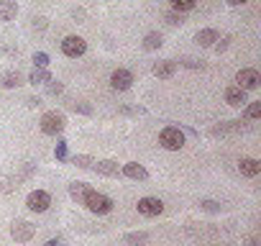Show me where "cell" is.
<instances>
[{
    "instance_id": "2e32d148",
    "label": "cell",
    "mask_w": 261,
    "mask_h": 246,
    "mask_svg": "<svg viewBox=\"0 0 261 246\" xmlns=\"http://www.w3.org/2000/svg\"><path fill=\"white\" fill-rule=\"evenodd\" d=\"M149 241H151V236L146 231H130V233L123 236L125 246H149Z\"/></svg>"
},
{
    "instance_id": "f1b7e54d",
    "label": "cell",
    "mask_w": 261,
    "mask_h": 246,
    "mask_svg": "<svg viewBox=\"0 0 261 246\" xmlns=\"http://www.w3.org/2000/svg\"><path fill=\"white\" fill-rule=\"evenodd\" d=\"M118 113L120 115H146V108L144 105H123V108H118Z\"/></svg>"
},
{
    "instance_id": "f546056e",
    "label": "cell",
    "mask_w": 261,
    "mask_h": 246,
    "mask_svg": "<svg viewBox=\"0 0 261 246\" xmlns=\"http://www.w3.org/2000/svg\"><path fill=\"white\" fill-rule=\"evenodd\" d=\"M164 21H167L169 26H185V13H179V11H169V13L164 16Z\"/></svg>"
},
{
    "instance_id": "f35d334b",
    "label": "cell",
    "mask_w": 261,
    "mask_h": 246,
    "mask_svg": "<svg viewBox=\"0 0 261 246\" xmlns=\"http://www.w3.org/2000/svg\"><path fill=\"white\" fill-rule=\"evenodd\" d=\"M72 16H74V18H85V11H82V8H74Z\"/></svg>"
},
{
    "instance_id": "3957f363",
    "label": "cell",
    "mask_w": 261,
    "mask_h": 246,
    "mask_svg": "<svg viewBox=\"0 0 261 246\" xmlns=\"http://www.w3.org/2000/svg\"><path fill=\"white\" fill-rule=\"evenodd\" d=\"M159 144L167 149V152H179L185 146V134L179 126H164L162 134H159Z\"/></svg>"
},
{
    "instance_id": "1f68e13d",
    "label": "cell",
    "mask_w": 261,
    "mask_h": 246,
    "mask_svg": "<svg viewBox=\"0 0 261 246\" xmlns=\"http://www.w3.org/2000/svg\"><path fill=\"white\" fill-rule=\"evenodd\" d=\"M46 26H49V21H46L44 16H34V18H31V29H34V31H46Z\"/></svg>"
},
{
    "instance_id": "ab89813d",
    "label": "cell",
    "mask_w": 261,
    "mask_h": 246,
    "mask_svg": "<svg viewBox=\"0 0 261 246\" xmlns=\"http://www.w3.org/2000/svg\"><path fill=\"white\" fill-rule=\"evenodd\" d=\"M246 246H258V238H253V236H251V238L246 241Z\"/></svg>"
},
{
    "instance_id": "277c9868",
    "label": "cell",
    "mask_w": 261,
    "mask_h": 246,
    "mask_svg": "<svg viewBox=\"0 0 261 246\" xmlns=\"http://www.w3.org/2000/svg\"><path fill=\"white\" fill-rule=\"evenodd\" d=\"M59 49H62V54L64 57H69V59H80V57H85V52H87V41L82 39V36H64L62 41H59Z\"/></svg>"
},
{
    "instance_id": "8992f818",
    "label": "cell",
    "mask_w": 261,
    "mask_h": 246,
    "mask_svg": "<svg viewBox=\"0 0 261 246\" xmlns=\"http://www.w3.org/2000/svg\"><path fill=\"white\" fill-rule=\"evenodd\" d=\"M51 205V195L46 190H31L29 198H26V208L31 213H46Z\"/></svg>"
},
{
    "instance_id": "5b68a950",
    "label": "cell",
    "mask_w": 261,
    "mask_h": 246,
    "mask_svg": "<svg viewBox=\"0 0 261 246\" xmlns=\"http://www.w3.org/2000/svg\"><path fill=\"white\" fill-rule=\"evenodd\" d=\"M11 236H13L18 243H26V241H31V238L36 236V226H34L31 220H26V218H16V220L11 223Z\"/></svg>"
},
{
    "instance_id": "4fadbf2b",
    "label": "cell",
    "mask_w": 261,
    "mask_h": 246,
    "mask_svg": "<svg viewBox=\"0 0 261 246\" xmlns=\"http://www.w3.org/2000/svg\"><path fill=\"white\" fill-rule=\"evenodd\" d=\"M92 169L100 175V177H118L120 175V164L115 159H100L92 164Z\"/></svg>"
},
{
    "instance_id": "e0dca14e",
    "label": "cell",
    "mask_w": 261,
    "mask_h": 246,
    "mask_svg": "<svg viewBox=\"0 0 261 246\" xmlns=\"http://www.w3.org/2000/svg\"><path fill=\"white\" fill-rule=\"evenodd\" d=\"M218 39H220V34H218L215 29H200V31L195 34V44H197V46H213Z\"/></svg>"
},
{
    "instance_id": "7402d4cb",
    "label": "cell",
    "mask_w": 261,
    "mask_h": 246,
    "mask_svg": "<svg viewBox=\"0 0 261 246\" xmlns=\"http://www.w3.org/2000/svg\"><path fill=\"white\" fill-rule=\"evenodd\" d=\"M67 162H72L77 169H92V164L97 162L95 157H90V154H74V157H69Z\"/></svg>"
},
{
    "instance_id": "52a82bcc",
    "label": "cell",
    "mask_w": 261,
    "mask_h": 246,
    "mask_svg": "<svg viewBox=\"0 0 261 246\" xmlns=\"http://www.w3.org/2000/svg\"><path fill=\"white\" fill-rule=\"evenodd\" d=\"M236 85L243 87L246 92H248V90H256V87L261 85V75H258V69H253V67H243V69H238V72H236Z\"/></svg>"
},
{
    "instance_id": "836d02e7",
    "label": "cell",
    "mask_w": 261,
    "mask_h": 246,
    "mask_svg": "<svg viewBox=\"0 0 261 246\" xmlns=\"http://www.w3.org/2000/svg\"><path fill=\"white\" fill-rule=\"evenodd\" d=\"M74 113H82V115H92V105H87V103H72L69 105Z\"/></svg>"
},
{
    "instance_id": "ac0fdd59",
    "label": "cell",
    "mask_w": 261,
    "mask_h": 246,
    "mask_svg": "<svg viewBox=\"0 0 261 246\" xmlns=\"http://www.w3.org/2000/svg\"><path fill=\"white\" fill-rule=\"evenodd\" d=\"M141 46H144V52H159V49L164 46V36H162L159 31H149V34L144 36Z\"/></svg>"
},
{
    "instance_id": "d6a6232c",
    "label": "cell",
    "mask_w": 261,
    "mask_h": 246,
    "mask_svg": "<svg viewBox=\"0 0 261 246\" xmlns=\"http://www.w3.org/2000/svg\"><path fill=\"white\" fill-rule=\"evenodd\" d=\"M34 67H44L46 69L49 67V54L46 52H36L34 54Z\"/></svg>"
},
{
    "instance_id": "6da1fadb",
    "label": "cell",
    "mask_w": 261,
    "mask_h": 246,
    "mask_svg": "<svg viewBox=\"0 0 261 246\" xmlns=\"http://www.w3.org/2000/svg\"><path fill=\"white\" fill-rule=\"evenodd\" d=\"M39 129H41V134H46V136H59V134L67 129V115H64L62 110H49V113L41 115Z\"/></svg>"
},
{
    "instance_id": "ba28073f",
    "label": "cell",
    "mask_w": 261,
    "mask_h": 246,
    "mask_svg": "<svg viewBox=\"0 0 261 246\" xmlns=\"http://www.w3.org/2000/svg\"><path fill=\"white\" fill-rule=\"evenodd\" d=\"M130 85H134V72L123 69V67L113 69V75H110V87H113V90L125 92V90H130Z\"/></svg>"
},
{
    "instance_id": "4316f807",
    "label": "cell",
    "mask_w": 261,
    "mask_h": 246,
    "mask_svg": "<svg viewBox=\"0 0 261 246\" xmlns=\"http://www.w3.org/2000/svg\"><path fill=\"white\" fill-rule=\"evenodd\" d=\"M243 108H246V118H248V120H256V118L261 115V100H253V103H246Z\"/></svg>"
},
{
    "instance_id": "d4e9b609",
    "label": "cell",
    "mask_w": 261,
    "mask_h": 246,
    "mask_svg": "<svg viewBox=\"0 0 261 246\" xmlns=\"http://www.w3.org/2000/svg\"><path fill=\"white\" fill-rule=\"evenodd\" d=\"M179 67H187V69H205V59H197V57H179Z\"/></svg>"
},
{
    "instance_id": "4dcf8cb0",
    "label": "cell",
    "mask_w": 261,
    "mask_h": 246,
    "mask_svg": "<svg viewBox=\"0 0 261 246\" xmlns=\"http://www.w3.org/2000/svg\"><path fill=\"white\" fill-rule=\"evenodd\" d=\"M44 87H46V92H49V95H62V92H64V85H62L59 80H54V77H51Z\"/></svg>"
},
{
    "instance_id": "74e56055",
    "label": "cell",
    "mask_w": 261,
    "mask_h": 246,
    "mask_svg": "<svg viewBox=\"0 0 261 246\" xmlns=\"http://www.w3.org/2000/svg\"><path fill=\"white\" fill-rule=\"evenodd\" d=\"M225 3H228V6H246L248 0H225Z\"/></svg>"
},
{
    "instance_id": "8fae6325",
    "label": "cell",
    "mask_w": 261,
    "mask_h": 246,
    "mask_svg": "<svg viewBox=\"0 0 261 246\" xmlns=\"http://www.w3.org/2000/svg\"><path fill=\"white\" fill-rule=\"evenodd\" d=\"M120 175L128 177V180H136V182L149 180V169H146L144 164H139V162H128V164H123V167H120Z\"/></svg>"
},
{
    "instance_id": "9c48e42d",
    "label": "cell",
    "mask_w": 261,
    "mask_h": 246,
    "mask_svg": "<svg viewBox=\"0 0 261 246\" xmlns=\"http://www.w3.org/2000/svg\"><path fill=\"white\" fill-rule=\"evenodd\" d=\"M223 97H225V103L230 108H243L248 103V92L243 87H238V85H228L225 92H223Z\"/></svg>"
},
{
    "instance_id": "d6986e66",
    "label": "cell",
    "mask_w": 261,
    "mask_h": 246,
    "mask_svg": "<svg viewBox=\"0 0 261 246\" xmlns=\"http://www.w3.org/2000/svg\"><path fill=\"white\" fill-rule=\"evenodd\" d=\"M18 16V3L16 0H0V21H13Z\"/></svg>"
},
{
    "instance_id": "9a60e30c",
    "label": "cell",
    "mask_w": 261,
    "mask_h": 246,
    "mask_svg": "<svg viewBox=\"0 0 261 246\" xmlns=\"http://www.w3.org/2000/svg\"><path fill=\"white\" fill-rule=\"evenodd\" d=\"M0 85H3L6 90H16V87L23 85V75L18 69H8V72H3V77H0Z\"/></svg>"
},
{
    "instance_id": "5bb4252c",
    "label": "cell",
    "mask_w": 261,
    "mask_h": 246,
    "mask_svg": "<svg viewBox=\"0 0 261 246\" xmlns=\"http://www.w3.org/2000/svg\"><path fill=\"white\" fill-rule=\"evenodd\" d=\"M238 172L243 177H256V175H261V162L253 159V157H241L238 159Z\"/></svg>"
},
{
    "instance_id": "ffe728a7",
    "label": "cell",
    "mask_w": 261,
    "mask_h": 246,
    "mask_svg": "<svg viewBox=\"0 0 261 246\" xmlns=\"http://www.w3.org/2000/svg\"><path fill=\"white\" fill-rule=\"evenodd\" d=\"M92 187L87 185V182H69V198L77 203V205H82V200H85V195L90 192Z\"/></svg>"
},
{
    "instance_id": "83f0119b",
    "label": "cell",
    "mask_w": 261,
    "mask_h": 246,
    "mask_svg": "<svg viewBox=\"0 0 261 246\" xmlns=\"http://www.w3.org/2000/svg\"><path fill=\"white\" fill-rule=\"evenodd\" d=\"M54 157H57V162H67V159H69V149H67V141H64V139H59V141H57Z\"/></svg>"
},
{
    "instance_id": "44dd1931",
    "label": "cell",
    "mask_w": 261,
    "mask_h": 246,
    "mask_svg": "<svg viewBox=\"0 0 261 246\" xmlns=\"http://www.w3.org/2000/svg\"><path fill=\"white\" fill-rule=\"evenodd\" d=\"M51 80V72L49 69H44V67H34L31 72H29V85H46Z\"/></svg>"
},
{
    "instance_id": "cb8c5ba5",
    "label": "cell",
    "mask_w": 261,
    "mask_h": 246,
    "mask_svg": "<svg viewBox=\"0 0 261 246\" xmlns=\"http://www.w3.org/2000/svg\"><path fill=\"white\" fill-rule=\"evenodd\" d=\"M169 6H172V11L187 13V11H192L197 6V0H169Z\"/></svg>"
},
{
    "instance_id": "484cf974",
    "label": "cell",
    "mask_w": 261,
    "mask_h": 246,
    "mask_svg": "<svg viewBox=\"0 0 261 246\" xmlns=\"http://www.w3.org/2000/svg\"><path fill=\"white\" fill-rule=\"evenodd\" d=\"M18 185H16V180L13 177H8V175H0V195H8V192H13Z\"/></svg>"
},
{
    "instance_id": "e575fe53",
    "label": "cell",
    "mask_w": 261,
    "mask_h": 246,
    "mask_svg": "<svg viewBox=\"0 0 261 246\" xmlns=\"http://www.w3.org/2000/svg\"><path fill=\"white\" fill-rule=\"evenodd\" d=\"M228 44H230V36H223V39H218V41L213 44V49L220 54V52H225V49H228Z\"/></svg>"
},
{
    "instance_id": "603a6c76",
    "label": "cell",
    "mask_w": 261,
    "mask_h": 246,
    "mask_svg": "<svg viewBox=\"0 0 261 246\" xmlns=\"http://www.w3.org/2000/svg\"><path fill=\"white\" fill-rule=\"evenodd\" d=\"M197 205H200V210H205V213H223V203H220V200L205 198V200H200Z\"/></svg>"
},
{
    "instance_id": "7a4b0ae2",
    "label": "cell",
    "mask_w": 261,
    "mask_h": 246,
    "mask_svg": "<svg viewBox=\"0 0 261 246\" xmlns=\"http://www.w3.org/2000/svg\"><path fill=\"white\" fill-rule=\"evenodd\" d=\"M82 205L90 210V213H95V215H108L110 210H113V198H108L105 192H97V190H90L87 195H85V200H82Z\"/></svg>"
},
{
    "instance_id": "30bf717a",
    "label": "cell",
    "mask_w": 261,
    "mask_h": 246,
    "mask_svg": "<svg viewBox=\"0 0 261 246\" xmlns=\"http://www.w3.org/2000/svg\"><path fill=\"white\" fill-rule=\"evenodd\" d=\"M139 213L146 215V218H156L164 213V203L159 198H141L139 200Z\"/></svg>"
},
{
    "instance_id": "8d00e7d4",
    "label": "cell",
    "mask_w": 261,
    "mask_h": 246,
    "mask_svg": "<svg viewBox=\"0 0 261 246\" xmlns=\"http://www.w3.org/2000/svg\"><path fill=\"white\" fill-rule=\"evenodd\" d=\"M62 241H64V238H62V236H54V238H49V241H46V243H44V246H59V243H62Z\"/></svg>"
},
{
    "instance_id": "d590c367",
    "label": "cell",
    "mask_w": 261,
    "mask_h": 246,
    "mask_svg": "<svg viewBox=\"0 0 261 246\" xmlns=\"http://www.w3.org/2000/svg\"><path fill=\"white\" fill-rule=\"evenodd\" d=\"M26 105H29V108H41L44 100H41L39 95H29V97H26Z\"/></svg>"
},
{
    "instance_id": "7c38bea8",
    "label": "cell",
    "mask_w": 261,
    "mask_h": 246,
    "mask_svg": "<svg viewBox=\"0 0 261 246\" xmlns=\"http://www.w3.org/2000/svg\"><path fill=\"white\" fill-rule=\"evenodd\" d=\"M151 72H154V77H159V80H169V77H174V72H177V62H174V59L154 62Z\"/></svg>"
}]
</instances>
